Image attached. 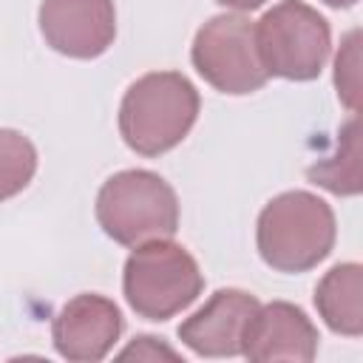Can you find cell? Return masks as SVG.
I'll return each instance as SVG.
<instances>
[{
  "mask_svg": "<svg viewBox=\"0 0 363 363\" xmlns=\"http://www.w3.org/2000/svg\"><path fill=\"white\" fill-rule=\"evenodd\" d=\"M199 113V94L187 77L156 71L136 79L119 111L125 142L142 156H159L179 145Z\"/></svg>",
  "mask_w": 363,
  "mask_h": 363,
  "instance_id": "1",
  "label": "cell"
},
{
  "mask_svg": "<svg viewBox=\"0 0 363 363\" xmlns=\"http://www.w3.org/2000/svg\"><path fill=\"white\" fill-rule=\"evenodd\" d=\"M335 244V216L312 193H284L258 218L261 258L281 272H303L329 255Z\"/></svg>",
  "mask_w": 363,
  "mask_h": 363,
  "instance_id": "2",
  "label": "cell"
},
{
  "mask_svg": "<svg viewBox=\"0 0 363 363\" xmlns=\"http://www.w3.org/2000/svg\"><path fill=\"white\" fill-rule=\"evenodd\" d=\"M102 230L119 241L139 247L145 241L170 238L179 227L176 193L164 179L147 170H125L108 179L96 199Z\"/></svg>",
  "mask_w": 363,
  "mask_h": 363,
  "instance_id": "3",
  "label": "cell"
},
{
  "mask_svg": "<svg viewBox=\"0 0 363 363\" xmlns=\"http://www.w3.org/2000/svg\"><path fill=\"white\" fill-rule=\"evenodd\" d=\"M199 264L187 250L164 238L145 241L125 264V298L150 320H167L201 292Z\"/></svg>",
  "mask_w": 363,
  "mask_h": 363,
  "instance_id": "4",
  "label": "cell"
},
{
  "mask_svg": "<svg viewBox=\"0 0 363 363\" xmlns=\"http://www.w3.org/2000/svg\"><path fill=\"white\" fill-rule=\"evenodd\" d=\"M255 45L267 74L312 79L329 57V26L312 6L284 0L255 23Z\"/></svg>",
  "mask_w": 363,
  "mask_h": 363,
  "instance_id": "5",
  "label": "cell"
},
{
  "mask_svg": "<svg viewBox=\"0 0 363 363\" xmlns=\"http://www.w3.org/2000/svg\"><path fill=\"white\" fill-rule=\"evenodd\" d=\"M199 74L224 94H252L267 82L255 45V23L241 14H221L204 23L193 43Z\"/></svg>",
  "mask_w": 363,
  "mask_h": 363,
  "instance_id": "6",
  "label": "cell"
},
{
  "mask_svg": "<svg viewBox=\"0 0 363 363\" xmlns=\"http://www.w3.org/2000/svg\"><path fill=\"white\" fill-rule=\"evenodd\" d=\"M40 28L51 48L68 57H96L116 34L113 0H43Z\"/></svg>",
  "mask_w": 363,
  "mask_h": 363,
  "instance_id": "7",
  "label": "cell"
},
{
  "mask_svg": "<svg viewBox=\"0 0 363 363\" xmlns=\"http://www.w3.org/2000/svg\"><path fill=\"white\" fill-rule=\"evenodd\" d=\"M122 332V318L113 301L102 295H77L54 320L57 352L68 360H99Z\"/></svg>",
  "mask_w": 363,
  "mask_h": 363,
  "instance_id": "8",
  "label": "cell"
},
{
  "mask_svg": "<svg viewBox=\"0 0 363 363\" xmlns=\"http://www.w3.org/2000/svg\"><path fill=\"white\" fill-rule=\"evenodd\" d=\"M318 332L292 303L258 306L247 323L241 352L250 360H312Z\"/></svg>",
  "mask_w": 363,
  "mask_h": 363,
  "instance_id": "9",
  "label": "cell"
},
{
  "mask_svg": "<svg viewBox=\"0 0 363 363\" xmlns=\"http://www.w3.org/2000/svg\"><path fill=\"white\" fill-rule=\"evenodd\" d=\"M258 301L241 289L216 292L196 315L179 326V337L199 354H238Z\"/></svg>",
  "mask_w": 363,
  "mask_h": 363,
  "instance_id": "10",
  "label": "cell"
},
{
  "mask_svg": "<svg viewBox=\"0 0 363 363\" xmlns=\"http://www.w3.org/2000/svg\"><path fill=\"white\" fill-rule=\"evenodd\" d=\"M360 267L343 264L326 272V278L315 289V303L329 323V329L343 335H360L363 329V306H360Z\"/></svg>",
  "mask_w": 363,
  "mask_h": 363,
  "instance_id": "11",
  "label": "cell"
},
{
  "mask_svg": "<svg viewBox=\"0 0 363 363\" xmlns=\"http://www.w3.org/2000/svg\"><path fill=\"white\" fill-rule=\"evenodd\" d=\"M309 179L323 184L332 193L352 196L360 190V142H357V119H352L337 142V153L309 167Z\"/></svg>",
  "mask_w": 363,
  "mask_h": 363,
  "instance_id": "12",
  "label": "cell"
},
{
  "mask_svg": "<svg viewBox=\"0 0 363 363\" xmlns=\"http://www.w3.org/2000/svg\"><path fill=\"white\" fill-rule=\"evenodd\" d=\"M37 170L34 145L17 130H0V201L20 193Z\"/></svg>",
  "mask_w": 363,
  "mask_h": 363,
  "instance_id": "13",
  "label": "cell"
},
{
  "mask_svg": "<svg viewBox=\"0 0 363 363\" xmlns=\"http://www.w3.org/2000/svg\"><path fill=\"white\" fill-rule=\"evenodd\" d=\"M357 31H352L337 54V71H335V82H337V96L352 108L357 111V99H360V79H357V65H360V57H357Z\"/></svg>",
  "mask_w": 363,
  "mask_h": 363,
  "instance_id": "14",
  "label": "cell"
},
{
  "mask_svg": "<svg viewBox=\"0 0 363 363\" xmlns=\"http://www.w3.org/2000/svg\"><path fill=\"white\" fill-rule=\"evenodd\" d=\"M122 360H130V357H136V360H159V357H167V360H176L179 354L173 352V349H167V346H162L156 337H136V343H130L122 354H119Z\"/></svg>",
  "mask_w": 363,
  "mask_h": 363,
  "instance_id": "15",
  "label": "cell"
},
{
  "mask_svg": "<svg viewBox=\"0 0 363 363\" xmlns=\"http://www.w3.org/2000/svg\"><path fill=\"white\" fill-rule=\"evenodd\" d=\"M218 3H224V6H230V9H244V11H250V9H258L264 0H218Z\"/></svg>",
  "mask_w": 363,
  "mask_h": 363,
  "instance_id": "16",
  "label": "cell"
},
{
  "mask_svg": "<svg viewBox=\"0 0 363 363\" xmlns=\"http://www.w3.org/2000/svg\"><path fill=\"white\" fill-rule=\"evenodd\" d=\"M329 6H352V3H357V0H326Z\"/></svg>",
  "mask_w": 363,
  "mask_h": 363,
  "instance_id": "17",
  "label": "cell"
}]
</instances>
